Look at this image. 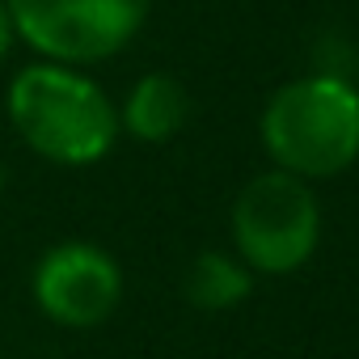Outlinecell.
Segmentation results:
<instances>
[{
    "instance_id": "cell-1",
    "label": "cell",
    "mask_w": 359,
    "mask_h": 359,
    "mask_svg": "<svg viewBox=\"0 0 359 359\" xmlns=\"http://www.w3.org/2000/svg\"><path fill=\"white\" fill-rule=\"evenodd\" d=\"M5 114L18 140L60 169L97 165L123 135L118 102L85 68L55 60H34L13 72L5 89Z\"/></svg>"
},
{
    "instance_id": "cell-2",
    "label": "cell",
    "mask_w": 359,
    "mask_h": 359,
    "mask_svg": "<svg viewBox=\"0 0 359 359\" xmlns=\"http://www.w3.org/2000/svg\"><path fill=\"white\" fill-rule=\"evenodd\" d=\"M258 140L275 169L304 182L338 177L359 161V89L338 72H304L266 97Z\"/></svg>"
},
{
    "instance_id": "cell-3",
    "label": "cell",
    "mask_w": 359,
    "mask_h": 359,
    "mask_svg": "<svg viewBox=\"0 0 359 359\" xmlns=\"http://www.w3.org/2000/svg\"><path fill=\"white\" fill-rule=\"evenodd\" d=\"M233 254L254 275H292L300 271L321 241V208L313 195V182L266 169L241 187L229 212Z\"/></svg>"
},
{
    "instance_id": "cell-4",
    "label": "cell",
    "mask_w": 359,
    "mask_h": 359,
    "mask_svg": "<svg viewBox=\"0 0 359 359\" xmlns=\"http://www.w3.org/2000/svg\"><path fill=\"white\" fill-rule=\"evenodd\" d=\"M18 43L39 60L93 68L131 47L152 0H9Z\"/></svg>"
},
{
    "instance_id": "cell-5",
    "label": "cell",
    "mask_w": 359,
    "mask_h": 359,
    "mask_svg": "<svg viewBox=\"0 0 359 359\" xmlns=\"http://www.w3.org/2000/svg\"><path fill=\"white\" fill-rule=\"evenodd\" d=\"M30 296L47 321L64 330H93L123 304V266L106 245L64 237L39 254L30 271Z\"/></svg>"
},
{
    "instance_id": "cell-6",
    "label": "cell",
    "mask_w": 359,
    "mask_h": 359,
    "mask_svg": "<svg viewBox=\"0 0 359 359\" xmlns=\"http://www.w3.org/2000/svg\"><path fill=\"white\" fill-rule=\"evenodd\" d=\"M191 118V93L169 72H144L118 102V131L140 144H169Z\"/></svg>"
},
{
    "instance_id": "cell-7",
    "label": "cell",
    "mask_w": 359,
    "mask_h": 359,
    "mask_svg": "<svg viewBox=\"0 0 359 359\" xmlns=\"http://www.w3.org/2000/svg\"><path fill=\"white\" fill-rule=\"evenodd\" d=\"M182 292H187V300L199 313H229L241 300H250L254 271L237 254H229V250H203V254L191 258Z\"/></svg>"
},
{
    "instance_id": "cell-8",
    "label": "cell",
    "mask_w": 359,
    "mask_h": 359,
    "mask_svg": "<svg viewBox=\"0 0 359 359\" xmlns=\"http://www.w3.org/2000/svg\"><path fill=\"white\" fill-rule=\"evenodd\" d=\"M13 47H18V26L9 13V0H0V68L13 60Z\"/></svg>"
},
{
    "instance_id": "cell-9",
    "label": "cell",
    "mask_w": 359,
    "mask_h": 359,
    "mask_svg": "<svg viewBox=\"0 0 359 359\" xmlns=\"http://www.w3.org/2000/svg\"><path fill=\"white\" fill-rule=\"evenodd\" d=\"M355 165H359V161H355Z\"/></svg>"
}]
</instances>
